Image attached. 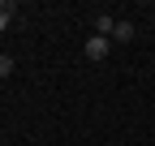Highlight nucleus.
Wrapping results in <instances>:
<instances>
[{
  "label": "nucleus",
  "mask_w": 155,
  "mask_h": 146,
  "mask_svg": "<svg viewBox=\"0 0 155 146\" xmlns=\"http://www.w3.org/2000/svg\"><path fill=\"white\" fill-rule=\"evenodd\" d=\"M129 39H134V22H116L112 26V47L116 43H129Z\"/></svg>",
  "instance_id": "2"
},
{
  "label": "nucleus",
  "mask_w": 155,
  "mask_h": 146,
  "mask_svg": "<svg viewBox=\"0 0 155 146\" xmlns=\"http://www.w3.org/2000/svg\"><path fill=\"white\" fill-rule=\"evenodd\" d=\"M13 22V0H0V30H9Z\"/></svg>",
  "instance_id": "4"
},
{
  "label": "nucleus",
  "mask_w": 155,
  "mask_h": 146,
  "mask_svg": "<svg viewBox=\"0 0 155 146\" xmlns=\"http://www.w3.org/2000/svg\"><path fill=\"white\" fill-rule=\"evenodd\" d=\"M112 26H116L112 13H99V17H95V34H104V39H112Z\"/></svg>",
  "instance_id": "3"
},
{
  "label": "nucleus",
  "mask_w": 155,
  "mask_h": 146,
  "mask_svg": "<svg viewBox=\"0 0 155 146\" xmlns=\"http://www.w3.org/2000/svg\"><path fill=\"white\" fill-rule=\"evenodd\" d=\"M13 73V56H5V52H0V78H9Z\"/></svg>",
  "instance_id": "5"
},
{
  "label": "nucleus",
  "mask_w": 155,
  "mask_h": 146,
  "mask_svg": "<svg viewBox=\"0 0 155 146\" xmlns=\"http://www.w3.org/2000/svg\"><path fill=\"white\" fill-rule=\"evenodd\" d=\"M82 52H86V60H104L108 52H112V39H104V34H91Z\"/></svg>",
  "instance_id": "1"
}]
</instances>
